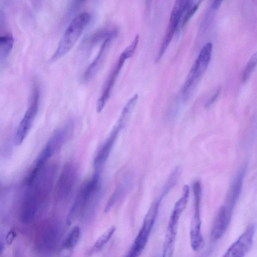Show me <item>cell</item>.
<instances>
[{
    "instance_id": "1",
    "label": "cell",
    "mask_w": 257,
    "mask_h": 257,
    "mask_svg": "<svg viewBox=\"0 0 257 257\" xmlns=\"http://www.w3.org/2000/svg\"><path fill=\"white\" fill-rule=\"evenodd\" d=\"M55 173V166L45 165L34 178L25 180L19 213L22 222L33 221L44 208L53 187Z\"/></svg>"
},
{
    "instance_id": "2",
    "label": "cell",
    "mask_w": 257,
    "mask_h": 257,
    "mask_svg": "<svg viewBox=\"0 0 257 257\" xmlns=\"http://www.w3.org/2000/svg\"><path fill=\"white\" fill-rule=\"evenodd\" d=\"M100 171L94 173L80 187L68 213V224L80 218L85 222L94 217L102 196Z\"/></svg>"
},
{
    "instance_id": "3",
    "label": "cell",
    "mask_w": 257,
    "mask_h": 257,
    "mask_svg": "<svg viewBox=\"0 0 257 257\" xmlns=\"http://www.w3.org/2000/svg\"><path fill=\"white\" fill-rule=\"evenodd\" d=\"M62 226L56 219L43 221L36 232L35 249L39 257H52L58 250L62 235Z\"/></svg>"
},
{
    "instance_id": "4",
    "label": "cell",
    "mask_w": 257,
    "mask_h": 257,
    "mask_svg": "<svg viewBox=\"0 0 257 257\" xmlns=\"http://www.w3.org/2000/svg\"><path fill=\"white\" fill-rule=\"evenodd\" d=\"M90 20V15L83 12L76 16L65 30L50 61H55L63 57L72 49Z\"/></svg>"
},
{
    "instance_id": "5",
    "label": "cell",
    "mask_w": 257,
    "mask_h": 257,
    "mask_svg": "<svg viewBox=\"0 0 257 257\" xmlns=\"http://www.w3.org/2000/svg\"><path fill=\"white\" fill-rule=\"evenodd\" d=\"M182 195L175 203L168 223L162 257H173L180 216L187 204L189 188L183 187Z\"/></svg>"
},
{
    "instance_id": "6",
    "label": "cell",
    "mask_w": 257,
    "mask_h": 257,
    "mask_svg": "<svg viewBox=\"0 0 257 257\" xmlns=\"http://www.w3.org/2000/svg\"><path fill=\"white\" fill-rule=\"evenodd\" d=\"M162 199L160 197L150 206L139 232L124 257H139L142 254L154 225Z\"/></svg>"
},
{
    "instance_id": "7",
    "label": "cell",
    "mask_w": 257,
    "mask_h": 257,
    "mask_svg": "<svg viewBox=\"0 0 257 257\" xmlns=\"http://www.w3.org/2000/svg\"><path fill=\"white\" fill-rule=\"evenodd\" d=\"M212 49L213 44L210 42L206 43L201 48L182 87L184 99L188 98L205 73L211 59Z\"/></svg>"
},
{
    "instance_id": "8",
    "label": "cell",
    "mask_w": 257,
    "mask_h": 257,
    "mask_svg": "<svg viewBox=\"0 0 257 257\" xmlns=\"http://www.w3.org/2000/svg\"><path fill=\"white\" fill-rule=\"evenodd\" d=\"M194 197V209L190 228V241L193 250L198 251L204 247L205 241L201 231V219L200 204L201 186L200 182H196L193 186Z\"/></svg>"
},
{
    "instance_id": "9",
    "label": "cell",
    "mask_w": 257,
    "mask_h": 257,
    "mask_svg": "<svg viewBox=\"0 0 257 257\" xmlns=\"http://www.w3.org/2000/svg\"><path fill=\"white\" fill-rule=\"evenodd\" d=\"M77 178L75 166L67 163L63 167L56 189V200L58 204L65 205L69 201L75 187Z\"/></svg>"
},
{
    "instance_id": "10",
    "label": "cell",
    "mask_w": 257,
    "mask_h": 257,
    "mask_svg": "<svg viewBox=\"0 0 257 257\" xmlns=\"http://www.w3.org/2000/svg\"><path fill=\"white\" fill-rule=\"evenodd\" d=\"M190 0H178L175 2L172 8L169 23L166 34L156 56V61H160L171 42L175 32L178 28L182 15L191 3Z\"/></svg>"
},
{
    "instance_id": "11",
    "label": "cell",
    "mask_w": 257,
    "mask_h": 257,
    "mask_svg": "<svg viewBox=\"0 0 257 257\" xmlns=\"http://www.w3.org/2000/svg\"><path fill=\"white\" fill-rule=\"evenodd\" d=\"M135 47L130 45L121 53L119 58L104 85L101 94L97 101L96 111L100 112L109 98L115 82L126 59L131 57L135 51Z\"/></svg>"
},
{
    "instance_id": "12",
    "label": "cell",
    "mask_w": 257,
    "mask_h": 257,
    "mask_svg": "<svg viewBox=\"0 0 257 257\" xmlns=\"http://www.w3.org/2000/svg\"><path fill=\"white\" fill-rule=\"evenodd\" d=\"M39 91L35 86L33 90L30 105L20 122L15 136L17 145H21L27 136L39 109Z\"/></svg>"
},
{
    "instance_id": "13",
    "label": "cell",
    "mask_w": 257,
    "mask_h": 257,
    "mask_svg": "<svg viewBox=\"0 0 257 257\" xmlns=\"http://www.w3.org/2000/svg\"><path fill=\"white\" fill-rule=\"evenodd\" d=\"M254 232V225H248L221 257H244L252 246Z\"/></svg>"
},
{
    "instance_id": "14",
    "label": "cell",
    "mask_w": 257,
    "mask_h": 257,
    "mask_svg": "<svg viewBox=\"0 0 257 257\" xmlns=\"http://www.w3.org/2000/svg\"><path fill=\"white\" fill-rule=\"evenodd\" d=\"M73 122L69 121L63 126L56 130L42 150L49 158H51L63 145L72 133Z\"/></svg>"
},
{
    "instance_id": "15",
    "label": "cell",
    "mask_w": 257,
    "mask_h": 257,
    "mask_svg": "<svg viewBox=\"0 0 257 257\" xmlns=\"http://www.w3.org/2000/svg\"><path fill=\"white\" fill-rule=\"evenodd\" d=\"M121 128L116 124L98 151L93 161L95 171H100L108 159Z\"/></svg>"
},
{
    "instance_id": "16",
    "label": "cell",
    "mask_w": 257,
    "mask_h": 257,
    "mask_svg": "<svg viewBox=\"0 0 257 257\" xmlns=\"http://www.w3.org/2000/svg\"><path fill=\"white\" fill-rule=\"evenodd\" d=\"M116 187L109 198L104 211L108 212L123 195L125 194L132 184V177L126 172H121L117 179Z\"/></svg>"
},
{
    "instance_id": "17",
    "label": "cell",
    "mask_w": 257,
    "mask_h": 257,
    "mask_svg": "<svg viewBox=\"0 0 257 257\" xmlns=\"http://www.w3.org/2000/svg\"><path fill=\"white\" fill-rule=\"evenodd\" d=\"M245 167L244 166L240 170L234 178L227 195L225 204L223 205L229 212L232 213L241 192L243 179L246 171Z\"/></svg>"
},
{
    "instance_id": "18",
    "label": "cell",
    "mask_w": 257,
    "mask_h": 257,
    "mask_svg": "<svg viewBox=\"0 0 257 257\" xmlns=\"http://www.w3.org/2000/svg\"><path fill=\"white\" fill-rule=\"evenodd\" d=\"M114 37L113 36L109 37L103 41L97 55L88 67L84 73L83 78L85 81H87L91 79L96 73L98 67L100 64L103 57L106 52V49Z\"/></svg>"
},
{
    "instance_id": "19",
    "label": "cell",
    "mask_w": 257,
    "mask_h": 257,
    "mask_svg": "<svg viewBox=\"0 0 257 257\" xmlns=\"http://www.w3.org/2000/svg\"><path fill=\"white\" fill-rule=\"evenodd\" d=\"M138 97L139 95L137 94H135L123 107L116 124L121 129L124 126L129 119L136 106Z\"/></svg>"
},
{
    "instance_id": "20",
    "label": "cell",
    "mask_w": 257,
    "mask_h": 257,
    "mask_svg": "<svg viewBox=\"0 0 257 257\" xmlns=\"http://www.w3.org/2000/svg\"><path fill=\"white\" fill-rule=\"evenodd\" d=\"M14 43V38L12 35L6 34L0 36V65L7 59Z\"/></svg>"
},
{
    "instance_id": "21",
    "label": "cell",
    "mask_w": 257,
    "mask_h": 257,
    "mask_svg": "<svg viewBox=\"0 0 257 257\" xmlns=\"http://www.w3.org/2000/svg\"><path fill=\"white\" fill-rule=\"evenodd\" d=\"M114 226L110 227L100 236L87 252L89 255L100 251L109 241L115 231Z\"/></svg>"
},
{
    "instance_id": "22",
    "label": "cell",
    "mask_w": 257,
    "mask_h": 257,
    "mask_svg": "<svg viewBox=\"0 0 257 257\" xmlns=\"http://www.w3.org/2000/svg\"><path fill=\"white\" fill-rule=\"evenodd\" d=\"M81 230L78 226L73 227L62 240L61 244L74 248L79 241Z\"/></svg>"
},
{
    "instance_id": "23",
    "label": "cell",
    "mask_w": 257,
    "mask_h": 257,
    "mask_svg": "<svg viewBox=\"0 0 257 257\" xmlns=\"http://www.w3.org/2000/svg\"><path fill=\"white\" fill-rule=\"evenodd\" d=\"M201 2L199 1L196 2L191 1L182 15L178 27L179 29H182L186 25L188 21L198 10Z\"/></svg>"
},
{
    "instance_id": "24",
    "label": "cell",
    "mask_w": 257,
    "mask_h": 257,
    "mask_svg": "<svg viewBox=\"0 0 257 257\" xmlns=\"http://www.w3.org/2000/svg\"><path fill=\"white\" fill-rule=\"evenodd\" d=\"M256 64V53H255L248 60L245 66L241 76V80L242 82H245L250 77Z\"/></svg>"
},
{
    "instance_id": "25",
    "label": "cell",
    "mask_w": 257,
    "mask_h": 257,
    "mask_svg": "<svg viewBox=\"0 0 257 257\" xmlns=\"http://www.w3.org/2000/svg\"><path fill=\"white\" fill-rule=\"evenodd\" d=\"M180 174V168H176L169 177L166 183L161 196L163 197L175 185Z\"/></svg>"
},
{
    "instance_id": "26",
    "label": "cell",
    "mask_w": 257,
    "mask_h": 257,
    "mask_svg": "<svg viewBox=\"0 0 257 257\" xmlns=\"http://www.w3.org/2000/svg\"><path fill=\"white\" fill-rule=\"evenodd\" d=\"M73 248L60 244L56 257H71Z\"/></svg>"
},
{
    "instance_id": "27",
    "label": "cell",
    "mask_w": 257,
    "mask_h": 257,
    "mask_svg": "<svg viewBox=\"0 0 257 257\" xmlns=\"http://www.w3.org/2000/svg\"><path fill=\"white\" fill-rule=\"evenodd\" d=\"M221 87L219 86L217 88L214 93L210 97V98L205 103V107H208L211 105L217 99L220 92L221 91Z\"/></svg>"
},
{
    "instance_id": "28",
    "label": "cell",
    "mask_w": 257,
    "mask_h": 257,
    "mask_svg": "<svg viewBox=\"0 0 257 257\" xmlns=\"http://www.w3.org/2000/svg\"><path fill=\"white\" fill-rule=\"evenodd\" d=\"M14 236V233L12 231H11L6 237V241H7L8 243L10 244L13 241Z\"/></svg>"
},
{
    "instance_id": "29",
    "label": "cell",
    "mask_w": 257,
    "mask_h": 257,
    "mask_svg": "<svg viewBox=\"0 0 257 257\" xmlns=\"http://www.w3.org/2000/svg\"><path fill=\"white\" fill-rule=\"evenodd\" d=\"M222 1H214L212 2L211 5V8L213 10H216L220 7Z\"/></svg>"
},
{
    "instance_id": "30",
    "label": "cell",
    "mask_w": 257,
    "mask_h": 257,
    "mask_svg": "<svg viewBox=\"0 0 257 257\" xmlns=\"http://www.w3.org/2000/svg\"><path fill=\"white\" fill-rule=\"evenodd\" d=\"M2 234H0V255L3 252L5 248V240L3 238Z\"/></svg>"
}]
</instances>
